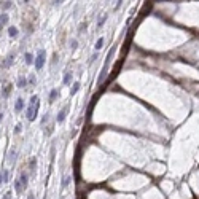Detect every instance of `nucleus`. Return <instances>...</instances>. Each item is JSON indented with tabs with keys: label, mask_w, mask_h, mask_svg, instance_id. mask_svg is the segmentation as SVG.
<instances>
[{
	"label": "nucleus",
	"mask_w": 199,
	"mask_h": 199,
	"mask_svg": "<svg viewBox=\"0 0 199 199\" xmlns=\"http://www.w3.org/2000/svg\"><path fill=\"white\" fill-rule=\"evenodd\" d=\"M19 180H21V185H23V191L27 190V185H29V177H27L26 172H21L19 174Z\"/></svg>",
	"instance_id": "nucleus-4"
},
{
	"label": "nucleus",
	"mask_w": 199,
	"mask_h": 199,
	"mask_svg": "<svg viewBox=\"0 0 199 199\" xmlns=\"http://www.w3.org/2000/svg\"><path fill=\"white\" fill-rule=\"evenodd\" d=\"M70 48H72V51H75V49L78 48V42H76L75 38H73V40H70Z\"/></svg>",
	"instance_id": "nucleus-21"
},
{
	"label": "nucleus",
	"mask_w": 199,
	"mask_h": 199,
	"mask_svg": "<svg viewBox=\"0 0 199 199\" xmlns=\"http://www.w3.org/2000/svg\"><path fill=\"white\" fill-rule=\"evenodd\" d=\"M107 70H108V65L105 64V65H104V69H102V72H101V75H99L97 85H102V81L105 80V76H107Z\"/></svg>",
	"instance_id": "nucleus-6"
},
{
	"label": "nucleus",
	"mask_w": 199,
	"mask_h": 199,
	"mask_svg": "<svg viewBox=\"0 0 199 199\" xmlns=\"http://www.w3.org/2000/svg\"><path fill=\"white\" fill-rule=\"evenodd\" d=\"M86 30H88V24H86V23L80 24V27H78V32H80V34H83V32H86Z\"/></svg>",
	"instance_id": "nucleus-22"
},
{
	"label": "nucleus",
	"mask_w": 199,
	"mask_h": 199,
	"mask_svg": "<svg viewBox=\"0 0 199 199\" xmlns=\"http://www.w3.org/2000/svg\"><path fill=\"white\" fill-rule=\"evenodd\" d=\"M102 46H104V37L97 38L96 45H94V49H96V51H101V49H102Z\"/></svg>",
	"instance_id": "nucleus-12"
},
{
	"label": "nucleus",
	"mask_w": 199,
	"mask_h": 199,
	"mask_svg": "<svg viewBox=\"0 0 199 199\" xmlns=\"http://www.w3.org/2000/svg\"><path fill=\"white\" fill-rule=\"evenodd\" d=\"M26 108V104H24V99H16V102H14V112L16 113H21L23 110Z\"/></svg>",
	"instance_id": "nucleus-3"
},
{
	"label": "nucleus",
	"mask_w": 199,
	"mask_h": 199,
	"mask_svg": "<svg viewBox=\"0 0 199 199\" xmlns=\"http://www.w3.org/2000/svg\"><path fill=\"white\" fill-rule=\"evenodd\" d=\"M108 19V14H102V16H99V19H97V29H101V27H104V24H105V21Z\"/></svg>",
	"instance_id": "nucleus-8"
},
{
	"label": "nucleus",
	"mask_w": 199,
	"mask_h": 199,
	"mask_svg": "<svg viewBox=\"0 0 199 199\" xmlns=\"http://www.w3.org/2000/svg\"><path fill=\"white\" fill-rule=\"evenodd\" d=\"M58 97H59V89H53L49 92V102H54Z\"/></svg>",
	"instance_id": "nucleus-11"
},
{
	"label": "nucleus",
	"mask_w": 199,
	"mask_h": 199,
	"mask_svg": "<svg viewBox=\"0 0 199 199\" xmlns=\"http://www.w3.org/2000/svg\"><path fill=\"white\" fill-rule=\"evenodd\" d=\"M11 5H13V3L8 0V2H3V3H2V7H3L5 10H7V8H11Z\"/></svg>",
	"instance_id": "nucleus-26"
},
{
	"label": "nucleus",
	"mask_w": 199,
	"mask_h": 199,
	"mask_svg": "<svg viewBox=\"0 0 199 199\" xmlns=\"http://www.w3.org/2000/svg\"><path fill=\"white\" fill-rule=\"evenodd\" d=\"M23 132V124H16L14 126V134H21Z\"/></svg>",
	"instance_id": "nucleus-24"
},
{
	"label": "nucleus",
	"mask_w": 199,
	"mask_h": 199,
	"mask_svg": "<svg viewBox=\"0 0 199 199\" xmlns=\"http://www.w3.org/2000/svg\"><path fill=\"white\" fill-rule=\"evenodd\" d=\"M10 21V16H8V13H0V29L5 26Z\"/></svg>",
	"instance_id": "nucleus-7"
},
{
	"label": "nucleus",
	"mask_w": 199,
	"mask_h": 199,
	"mask_svg": "<svg viewBox=\"0 0 199 199\" xmlns=\"http://www.w3.org/2000/svg\"><path fill=\"white\" fill-rule=\"evenodd\" d=\"M27 83H29V81H27V78H26V76H19V78H18V81H16V85H18L19 88H23V89H24V88L27 86Z\"/></svg>",
	"instance_id": "nucleus-10"
},
{
	"label": "nucleus",
	"mask_w": 199,
	"mask_h": 199,
	"mask_svg": "<svg viewBox=\"0 0 199 199\" xmlns=\"http://www.w3.org/2000/svg\"><path fill=\"white\" fill-rule=\"evenodd\" d=\"M14 190H16V193H23V185H21V180L19 179L14 180Z\"/></svg>",
	"instance_id": "nucleus-14"
},
{
	"label": "nucleus",
	"mask_w": 199,
	"mask_h": 199,
	"mask_svg": "<svg viewBox=\"0 0 199 199\" xmlns=\"http://www.w3.org/2000/svg\"><path fill=\"white\" fill-rule=\"evenodd\" d=\"M8 180H10V170H7V169H5V170H3V182L7 183Z\"/></svg>",
	"instance_id": "nucleus-23"
},
{
	"label": "nucleus",
	"mask_w": 199,
	"mask_h": 199,
	"mask_svg": "<svg viewBox=\"0 0 199 199\" xmlns=\"http://www.w3.org/2000/svg\"><path fill=\"white\" fill-rule=\"evenodd\" d=\"M121 3H123V0H118V2H117V5H115V10H118V8L121 7Z\"/></svg>",
	"instance_id": "nucleus-30"
},
{
	"label": "nucleus",
	"mask_w": 199,
	"mask_h": 199,
	"mask_svg": "<svg viewBox=\"0 0 199 199\" xmlns=\"http://www.w3.org/2000/svg\"><path fill=\"white\" fill-rule=\"evenodd\" d=\"M24 61H26L27 65H30L32 62H34V56H32V53H26L24 54Z\"/></svg>",
	"instance_id": "nucleus-13"
},
{
	"label": "nucleus",
	"mask_w": 199,
	"mask_h": 199,
	"mask_svg": "<svg viewBox=\"0 0 199 199\" xmlns=\"http://www.w3.org/2000/svg\"><path fill=\"white\" fill-rule=\"evenodd\" d=\"M45 62H46L45 49H40V51L37 53L35 59H34V65H35V69H37V70H42V69H43V65H45Z\"/></svg>",
	"instance_id": "nucleus-2"
},
{
	"label": "nucleus",
	"mask_w": 199,
	"mask_h": 199,
	"mask_svg": "<svg viewBox=\"0 0 199 199\" xmlns=\"http://www.w3.org/2000/svg\"><path fill=\"white\" fill-rule=\"evenodd\" d=\"M65 0H54V5H62Z\"/></svg>",
	"instance_id": "nucleus-31"
},
{
	"label": "nucleus",
	"mask_w": 199,
	"mask_h": 199,
	"mask_svg": "<svg viewBox=\"0 0 199 199\" xmlns=\"http://www.w3.org/2000/svg\"><path fill=\"white\" fill-rule=\"evenodd\" d=\"M3 199H11V193H5V194H3Z\"/></svg>",
	"instance_id": "nucleus-28"
},
{
	"label": "nucleus",
	"mask_w": 199,
	"mask_h": 199,
	"mask_svg": "<svg viewBox=\"0 0 199 199\" xmlns=\"http://www.w3.org/2000/svg\"><path fill=\"white\" fill-rule=\"evenodd\" d=\"M97 58H99V51H96V53H94L92 56L89 58V64H92V62H94V61H96Z\"/></svg>",
	"instance_id": "nucleus-25"
},
{
	"label": "nucleus",
	"mask_w": 199,
	"mask_h": 199,
	"mask_svg": "<svg viewBox=\"0 0 199 199\" xmlns=\"http://www.w3.org/2000/svg\"><path fill=\"white\" fill-rule=\"evenodd\" d=\"M70 180H72V179H70L69 175H67V177H64V180H62V185H61V188H62V190H64V188L69 185V182H70Z\"/></svg>",
	"instance_id": "nucleus-20"
},
{
	"label": "nucleus",
	"mask_w": 199,
	"mask_h": 199,
	"mask_svg": "<svg viewBox=\"0 0 199 199\" xmlns=\"http://www.w3.org/2000/svg\"><path fill=\"white\" fill-rule=\"evenodd\" d=\"M67 112H69V107H64L62 110H59V113H58V117H56L58 123H62V121L65 120V117H67Z\"/></svg>",
	"instance_id": "nucleus-5"
},
{
	"label": "nucleus",
	"mask_w": 199,
	"mask_h": 199,
	"mask_svg": "<svg viewBox=\"0 0 199 199\" xmlns=\"http://www.w3.org/2000/svg\"><path fill=\"white\" fill-rule=\"evenodd\" d=\"M27 199H35V196L34 194H29V196H27Z\"/></svg>",
	"instance_id": "nucleus-32"
},
{
	"label": "nucleus",
	"mask_w": 199,
	"mask_h": 199,
	"mask_svg": "<svg viewBox=\"0 0 199 199\" xmlns=\"http://www.w3.org/2000/svg\"><path fill=\"white\" fill-rule=\"evenodd\" d=\"M72 72H67V73L64 75V80H62V85L64 86H70V83H72Z\"/></svg>",
	"instance_id": "nucleus-9"
},
{
	"label": "nucleus",
	"mask_w": 199,
	"mask_h": 199,
	"mask_svg": "<svg viewBox=\"0 0 199 199\" xmlns=\"http://www.w3.org/2000/svg\"><path fill=\"white\" fill-rule=\"evenodd\" d=\"M2 120H3V115H2V113H0V121H2Z\"/></svg>",
	"instance_id": "nucleus-33"
},
{
	"label": "nucleus",
	"mask_w": 199,
	"mask_h": 199,
	"mask_svg": "<svg viewBox=\"0 0 199 199\" xmlns=\"http://www.w3.org/2000/svg\"><path fill=\"white\" fill-rule=\"evenodd\" d=\"M38 108H40V102H38V96H32L29 101V107L26 110L27 120L29 121H35L38 117Z\"/></svg>",
	"instance_id": "nucleus-1"
},
{
	"label": "nucleus",
	"mask_w": 199,
	"mask_h": 199,
	"mask_svg": "<svg viewBox=\"0 0 199 199\" xmlns=\"http://www.w3.org/2000/svg\"><path fill=\"white\" fill-rule=\"evenodd\" d=\"M43 199H46V197H43Z\"/></svg>",
	"instance_id": "nucleus-34"
},
{
	"label": "nucleus",
	"mask_w": 199,
	"mask_h": 199,
	"mask_svg": "<svg viewBox=\"0 0 199 199\" xmlns=\"http://www.w3.org/2000/svg\"><path fill=\"white\" fill-rule=\"evenodd\" d=\"M5 183V182H3V170H2V172H0V186H2Z\"/></svg>",
	"instance_id": "nucleus-29"
},
{
	"label": "nucleus",
	"mask_w": 199,
	"mask_h": 199,
	"mask_svg": "<svg viewBox=\"0 0 199 199\" xmlns=\"http://www.w3.org/2000/svg\"><path fill=\"white\" fill-rule=\"evenodd\" d=\"M13 61H14V54H10V56H7V59H5V65H11L13 64Z\"/></svg>",
	"instance_id": "nucleus-17"
},
{
	"label": "nucleus",
	"mask_w": 199,
	"mask_h": 199,
	"mask_svg": "<svg viewBox=\"0 0 199 199\" xmlns=\"http://www.w3.org/2000/svg\"><path fill=\"white\" fill-rule=\"evenodd\" d=\"M78 89H80V81H75V83H73V86H72V89H70V94L73 96V94L78 92Z\"/></svg>",
	"instance_id": "nucleus-15"
},
{
	"label": "nucleus",
	"mask_w": 199,
	"mask_h": 199,
	"mask_svg": "<svg viewBox=\"0 0 199 199\" xmlns=\"http://www.w3.org/2000/svg\"><path fill=\"white\" fill-rule=\"evenodd\" d=\"M29 83H30V85H37V80H35V76H34V75H32L30 78H29Z\"/></svg>",
	"instance_id": "nucleus-27"
},
{
	"label": "nucleus",
	"mask_w": 199,
	"mask_h": 199,
	"mask_svg": "<svg viewBox=\"0 0 199 199\" xmlns=\"http://www.w3.org/2000/svg\"><path fill=\"white\" fill-rule=\"evenodd\" d=\"M11 88H13L11 85H8V86L3 88V97H8L10 94H11Z\"/></svg>",
	"instance_id": "nucleus-16"
},
{
	"label": "nucleus",
	"mask_w": 199,
	"mask_h": 199,
	"mask_svg": "<svg viewBox=\"0 0 199 199\" xmlns=\"http://www.w3.org/2000/svg\"><path fill=\"white\" fill-rule=\"evenodd\" d=\"M29 163H30V170H35V169H37V158H35V156L30 158Z\"/></svg>",
	"instance_id": "nucleus-19"
},
{
	"label": "nucleus",
	"mask_w": 199,
	"mask_h": 199,
	"mask_svg": "<svg viewBox=\"0 0 199 199\" xmlns=\"http://www.w3.org/2000/svg\"><path fill=\"white\" fill-rule=\"evenodd\" d=\"M8 34H10V37H16L18 35V29H16V27H8Z\"/></svg>",
	"instance_id": "nucleus-18"
}]
</instances>
